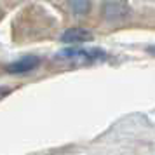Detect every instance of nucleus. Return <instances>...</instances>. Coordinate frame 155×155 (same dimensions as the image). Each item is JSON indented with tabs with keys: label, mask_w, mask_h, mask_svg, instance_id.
I'll return each instance as SVG.
<instances>
[{
	"label": "nucleus",
	"mask_w": 155,
	"mask_h": 155,
	"mask_svg": "<svg viewBox=\"0 0 155 155\" xmlns=\"http://www.w3.org/2000/svg\"><path fill=\"white\" fill-rule=\"evenodd\" d=\"M59 59L70 61V63H78V64H85V63H94V61H103L106 58V54L101 49H80V47H70L58 52Z\"/></svg>",
	"instance_id": "f257e3e1"
},
{
	"label": "nucleus",
	"mask_w": 155,
	"mask_h": 155,
	"mask_svg": "<svg viewBox=\"0 0 155 155\" xmlns=\"http://www.w3.org/2000/svg\"><path fill=\"white\" fill-rule=\"evenodd\" d=\"M131 14V9L122 0H110L103 5V16L108 21H119Z\"/></svg>",
	"instance_id": "f03ea898"
},
{
	"label": "nucleus",
	"mask_w": 155,
	"mask_h": 155,
	"mask_svg": "<svg viewBox=\"0 0 155 155\" xmlns=\"http://www.w3.org/2000/svg\"><path fill=\"white\" fill-rule=\"evenodd\" d=\"M40 64V58L37 56H26L21 58L18 61H12V63L5 64V71L11 73V75H23V73H28V71H33Z\"/></svg>",
	"instance_id": "7ed1b4c3"
},
{
	"label": "nucleus",
	"mask_w": 155,
	"mask_h": 155,
	"mask_svg": "<svg viewBox=\"0 0 155 155\" xmlns=\"http://www.w3.org/2000/svg\"><path fill=\"white\" fill-rule=\"evenodd\" d=\"M92 38L94 37H92V33L89 30L70 28L61 35V42H64V44H84V42H91Z\"/></svg>",
	"instance_id": "20e7f679"
},
{
	"label": "nucleus",
	"mask_w": 155,
	"mask_h": 155,
	"mask_svg": "<svg viewBox=\"0 0 155 155\" xmlns=\"http://www.w3.org/2000/svg\"><path fill=\"white\" fill-rule=\"evenodd\" d=\"M68 5L75 14H85L91 7V0H68Z\"/></svg>",
	"instance_id": "39448f33"
},
{
	"label": "nucleus",
	"mask_w": 155,
	"mask_h": 155,
	"mask_svg": "<svg viewBox=\"0 0 155 155\" xmlns=\"http://www.w3.org/2000/svg\"><path fill=\"white\" fill-rule=\"evenodd\" d=\"M12 91H14L12 87H5V85H2V87H0V101L5 99L9 94H12Z\"/></svg>",
	"instance_id": "423d86ee"
}]
</instances>
